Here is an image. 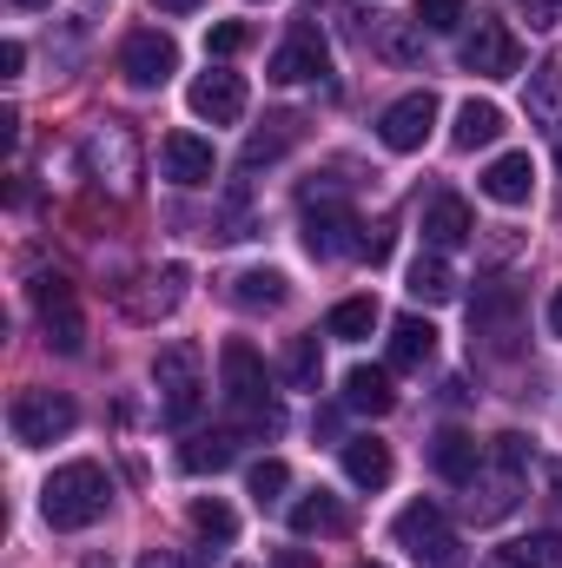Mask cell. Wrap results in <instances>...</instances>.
<instances>
[{
	"instance_id": "6da1fadb",
	"label": "cell",
	"mask_w": 562,
	"mask_h": 568,
	"mask_svg": "<svg viewBox=\"0 0 562 568\" xmlns=\"http://www.w3.org/2000/svg\"><path fill=\"white\" fill-rule=\"evenodd\" d=\"M219 384H225V410L239 417V436L279 429V404H272L265 357H259L245 337H225V351H219Z\"/></svg>"
},
{
	"instance_id": "7a4b0ae2",
	"label": "cell",
	"mask_w": 562,
	"mask_h": 568,
	"mask_svg": "<svg viewBox=\"0 0 562 568\" xmlns=\"http://www.w3.org/2000/svg\"><path fill=\"white\" fill-rule=\"evenodd\" d=\"M107 503H113V483H107L100 463H67V469H53L47 489H40L47 529H93V523L107 516Z\"/></svg>"
},
{
	"instance_id": "3957f363",
	"label": "cell",
	"mask_w": 562,
	"mask_h": 568,
	"mask_svg": "<svg viewBox=\"0 0 562 568\" xmlns=\"http://www.w3.org/2000/svg\"><path fill=\"white\" fill-rule=\"evenodd\" d=\"M152 384H159V417L172 429H192L199 424V410H205V357H199V344H165L159 357H152Z\"/></svg>"
},
{
	"instance_id": "277c9868",
	"label": "cell",
	"mask_w": 562,
	"mask_h": 568,
	"mask_svg": "<svg viewBox=\"0 0 562 568\" xmlns=\"http://www.w3.org/2000/svg\"><path fill=\"white\" fill-rule=\"evenodd\" d=\"M470 344H483L490 357H516L523 351V291L516 284H476L470 297Z\"/></svg>"
},
{
	"instance_id": "5b68a950",
	"label": "cell",
	"mask_w": 562,
	"mask_h": 568,
	"mask_svg": "<svg viewBox=\"0 0 562 568\" xmlns=\"http://www.w3.org/2000/svg\"><path fill=\"white\" fill-rule=\"evenodd\" d=\"M33 317H40V331H47V344H53L60 357H80V351H87L80 297H73V284L60 278V272H40V278H33Z\"/></svg>"
},
{
	"instance_id": "8992f818",
	"label": "cell",
	"mask_w": 562,
	"mask_h": 568,
	"mask_svg": "<svg viewBox=\"0 0 562 568\" xmlns=\"http://www.w3.org/2000/svg\"><path fill=\"white\" fill-rule=\"evenodd\" d=\"M73 424H80V410L60 390H20L13 410H7V429H13L20 449H47V443H60Z\"/></svg>"
},
{
	"instance_id": "52a82bcc",
	"label": "cell",
	"mask_w": 562,
	"mask_h": 568,
	"mask_svg": "<svg viewBox=\"0 0 562 568\" xmlns=\"http://www.w3.org/2000/svg\"><path fill=\"white\" fill-rule=\"evenodd\" d=\"M358 232H364V225H358V212H351L344 199L304 205V252H311V258H358V252H364Z\"/></svg>"
},
{
	"instance_id": "ba28073f",
	"label": "cell",
	"mask_w": 562,
	"mask_h": 568,
	"mask_svg": "<svg viewBox=\"0 0 562 568\" xmlns=\"http://www.w3.org/2000/svg\"><path fill=\"white\" fill-rule=\"evenodd\" d=\"M87 172L100 179V185H113V192H133V179H140V140H133V126H100L93 140H87Z\"/></svg>"
},
{
	"instance_id": "9c48e42d",
	"label": "cell",
	"mask_w": 562,
	"mask_h": 568,
	"mask_svg": "<svg viewBox=\"0 0 562 568\" xmlns=\"http://www.w3.org/2000/svg\"><path fill=\"white\" fill-rule=\"evenodd\" d=\"M463 67L483 73V80H510V73L523 67V47H516V33H510L496 13H483V20L470 27V40H463Z\"/></svg>"
},
{
	"instance_id": "30bf717a",
	"label": "cell",
	"mask_w": 562,
	"mask_h": 568,
	"mask_svg": "<svg viewBox=\"0 0 562 568\" xmlns=\"http://www.w3.org/2000/svg\"><path fill=\"white\" fill-rule=\"evenodd\" d=\"M120 73L140 87V93H152V87H165L172 73H179V47L165 40V33H127V47H120Z\"/></svg>"
},
{
	"instance_id": "8fae6325",
	"label": "cell",
	"mask_w": 562,
	"mask_h": 568,
	"mask_svg": "<svg viewBox=\"0 0 562 568\" xmlns=\"http://www.w3.org/2000/svg\"><path fill=\"white\" fill-rule=\"evenodd\" d=\"M430 126H436V93H404L398 106H384L378 140L391 145V152H418L430 140Z\"/></svg>"
},
{
	"instance_id": "7c38bea8",
	"label": "cell",
	"mask_w": 562,
	"mask_h": 568,
	"mask_svg": "<svg viewBox=\"0 0 562 568\" xmlns=\"http://www.w3.org/2000/svg\"><path fill=\"white\" fill-rule=\"evenodd\" d=\"M185 100H192V113H199V120H212V126H232V120H245V80H239V73H225V67L199 73Z\"/></svg>"
},
{
	"instance_id": "4fadbf2b",
	"label": "cell",
	"mask_w": 562,
	"mask_h": 568,
	"mask_svg": "<svg viewBox=\"0 0 562 568\" xmlns=\"http://www.w3.org/2000/svg\"><path fill=\"white\" fill-rule=\"evenodd\" d=\"M470 239H476L470 205H463L456 192H436V199L423 205V245H430V252H456V245H470Z\"/></svg>"
},
{
	"instance_id": "5bb4252c",
	"label": "cell",
	"mask_w": 562,
	"mask_h": 568,
	"mask_svg": "<svg viewBox=\"0 0 562 568\" xmlns=\"http://www.w3.org/2000/svg\"><path fill=\"white\" fill-rule=\"evenodd\" d=\"M159 165H165V179H172V185H212V172H219L212 140H199V133H165Z\"/></svg>"
},
{
	"instance_id": "9a60e30c",
	"label": "cell",
	"mask_w": 562,
	"mask_h": 568,
	"mask_svg": "<svg viewBox=\"0 0 562 568\" xmlns=\"http://www.w3.org/2000/svg\"><path fill=\"white\" fill-rule=\"evenodd\" d=\"M430 469H436L443 483L470 489V483H476V469H483V443H476L470 429H436V443H430Z\"/></svg>"
},
{
	"instance_id": "2e32d148",
	"label": "cell",
	"mask_w": 562,
	"mask_h": 568,
	"mask_svg": "<svg viewBox=\"0 0 562 568\" xmlns=\"http://www.w3.org/2000/svg\"><path fill=\"white\" fill-rule=\"evenodd\" d=\"M483 192H490L496 205H530V192H536V159H530V152H503V159H490Z\"/></svg>"
},
{
	"instance_id": "e0dca14e",
	"label": "cell",
	"mask_w": 562,
	"mask_h": 568,
	"mask_svg": "<svg viewBox=\"0 0 562 568\" xmlns=\"http://www.w3.org/2000/svg\"><path fill=\"white\" fill-rule=\"evenodd\" d=\"M318 73H324V40H318L311 27H298L279 53H272V80H279V87H304V80H318Z\"/></svg>"
},
{
	"instance_id": "ac0fdd59",
	"label": "cell",
	"mask_w": 562,
	"mask_h": 568,
	"mask_svg": "<svg viewBox=\"0 0 562 568\" xmlns=\"http://www.w3.org/2000/svg\"><path fill=\"white\" fill-rule=\"evenodd\" d=\"M304 140V113H272L252 140H245V152H239V165L245 172H259V165H272V159H284L291 145Z\"/></svg>"
},
{
	"instance_id": "d6986e66",
	"label": "cell",
	"mask_w": 562,
	"mask_h": 568,
	"mask_svg": "<svg viewBox=\"0 0 562 568\" xmlns=\"http://www.w3.org/2000/svg\"><path fill=\"white\" fill-rule=\"evenodd\" d=\"M344 410H358V417H391V410H398L391 371H371V364H358V371L344 377Z\"/></svg>"
},
{
	"instance_id": "ffe728a7",
	"label": "cell",
	"mask_w": 562,
	"mask_h": 568,
	"mask_svg": "<svg viewBox=\"0 0 562 568\" xmlns=\"http://www.w3.org/2000/svg\"><path fill=\"white\" fill-rule=\"evenodd\" d=\"M344 529H351V509L331 489H311L304 503H291V536H344Z\"/></svg>"
},
{
	"instance_id": "44dd1931",
	"label": "cell",
	"mask_w": 562,
	"mask_h": 568,
	"mask_svg": "<svg viewBox=\"0 0 562 568\" xmlns=\"http://www.w3.org/2000/svg\"><path fill=\"white\" fill-rule=\"evenodd\" d=\"M344 476L358 489H384L391 483V449L378 436H344Z\"/></svg>"
},
{
	"instance_id": "7402d4cb",
	"label": "cell",
	"mask_w": 562,
	"mask_h": 568,
	"mask_svg": "<svg viewBox=\"0 0 562 568\" xmlns=\"http://www.w3.org/2000/svg\"><path fill=\"white\" fill-rule=\"evenodd\" d=\"M510 509H516V469H503V463H496V476L476 469V483H470V516H476V523H503Z\"/></svg>"
},
{
	"instance_id": "603a6c76",
	"label": "cell",
	"mask_w": 562,
	"mask_h": 568,
	"mask_svg": "<svg viewBox=\"0 0 562 568\" xmlns=\"http://www.w3.org/2000/svg\"><path fill=\"white\" fill-rule=\"evenodd\" d=\"M450 140L463 145V152H476V145H496V140H503V106H496V100H463V106H456V126H450Z\"/></svg>"
},
{
	"instance_id": "cb8c5ba5",
	"label": "cell",
	"mask_w": 562,
	"mask_h": 568,
	"mask_svg": "<svg viewBox=\"0 0 562 568\" xmlns=\"http://www.w3.org/2000/svg\"><path fill=\"white\" fill-rule=\"evenodd\" d=\"M430 357H436V331H430L423 317H398V324H391V364H398V371H423Z\"/></svg>"
},
{
	"instance_id": "d4e9b609",
	"label": "cell",
	"mask_w": 562,
	"mask_h": 568,
	"mask_svg": "<svg viewBox=\"0 0 562 568\" xmlns=\"http://www.w3.org/2000/svg\"><path fill=\"white\" fill-rule=\"evenodd\" d=\"M404 291H411L418 304H450V297H456V272L443 265V252H418V265H411Z\"/></svg>"
},
{
	"instance_id": "484cf974",
	"label": "cell",
	"mask_w": 562,
	"mask_h": 568,
	"mask_svg": "<svg viewBox=\"0 0 562 568\" xmlns=\"http://www.w3.org/2000/svg\"><path fill=\"white\" fill-rule=\"evenodd\" d=\"M232 456H239V429H212V436H192V443L179 449V469H192V476L212 469V476H219Z\"/></svg>"
},
{
	"instance_id": "4316f807",
	"label": "cell",
	"mask_w": 562,
	"mask_h": 568,
	"mask_svg": "<svg viewBox=\"0 0 562 568\" xmlns=\"http://www.w3.org/2000/svg\"><path fill=\"white\" fill-rule=\"evenodd\" d=\"M232 304H239V311H279L284 304V272H272V265L239 272V278H232Z\"/></svg>"
},
{
	"instance_id": "83f0119b",
	"label": "cell",
	"mask_w": 562,
	"mask_h": 568,
	"mask_svg": "<svg viewBox=\"0 0 562 568\" xmlns=\"http://www.w3.org/2000/svg\"><path fill=\"white\" fill-rule=\"evenodd\" d=\"M378 331V297H344L331 317H324V337H344V344H358V337H371Z\"/></svg>"
},
{
	"instance_id": "f1b7e54d",
	"label": "cell",
	"mask_w": 562,
	"mask_h": 568,
	"mask_svg": "<svg viewBox=\"0 0 562 568\" xmlns=\"http://www.w3.org/2000/svg\"><path fill=\"white\" fill-rule=\"evenodd\" d=\"M530 120H562V53L530 73Z\"/></svg>"
},
{
	"instance_id": "f546056e",
	"label": "cell",
	"mask_w": 562,
	"mask_h": 568,
	"mask_svg": "<svg viewBox=\"0 0 562 568\" xmlns=\"http://www.w3.org/2000/svg\"><path fill=\"white\" fill-rule=\"evenodd\" d=\"M503 562H510V568H562V536H556V529L516 536V542L503 549Z\"/></svg>"
},
{
	"instance_id": "4dcf8cb0",
	"label": "cell",
	"mask_w": 562,
	"mask_h": 568,
	"mask_svg": "<svg viewBox=\"0 0 562 568\" xmlns=\"http://www.w3.org/2000/svg\"><path fill=\"white\" fill-rule=\"evenodd\" d=\"M145 284H152V291L127 297V311H133V317H165V311L179 304V291H185V272H179V265H165L159 278H145Z\"/></svg>"
},
{
	"instance_id": "1f68e13d",
	"label": "cell",
	"mask_w": 562,
	"mask_h": 568,
	"mask_svg": "<svg viewBox=\"0 0 562 568\" xmlns=\"http://www.w3.org/2000/svg\"><path fill=\"white\" fill-rule=\"evenodd\" d=\"M284 384L291 390H318V377H324V357H318V337H291V351H284Z\"/></svg>"
},
{
	"instance_id": "d6a6232c",
	"label": "cell",
	"mask_w": 562,
	"mask_h": 568,
	"mask_svg": "<svg viewBox=\"0 0 562 568\" xmlns=\"http://www.w3.org/2000/svg\"><path fill=\"white\" fill-rule=\"evenodd\" d=\"M192 529H199L205 542H232V536H239V516H232L219 496H199V503H192Z\"/></svg>"
},
{
	"instance_id": "836d02e7",
	"label": "cell",
	"mask_w": 562,
	"mask_h": 568,
	"mask_svg": "<svg viewBox=\"0 0 562 568\" xmlns=\"http://www.w3.org/2000/svg\"><path fill=\"white\" fill-rule=\"evenodd\" d=\"M430 529H443V509H436L430 496H423V503H411V509H404V516L391 523V536H398V549H418V542L430 536Z\"/></svg>"
},
{
	"instance_id": "e575fe53",
	"label": "cell",
	"mask_w": 562,
	"mask_h": 568,
	"mask_svg": "<svg viewBox=\"0 0 562 568\" xmlns=\"http://www.w3.org/2000/svg\"><path fill=\"white\" fill-rule=\"evenodd\" d=\"M411 562H418V568H463L470 556H463V542H456L450 529H430L418 549H411Z\"/></svg>"
},
{
	"instance_id": "d590c367",
	"label": "cell",
	"mask_w": 562,
	"mask_h": 568,
	"mask_svg": "<svg viewBox=\"0 0 562 568\" xmlns=\"http://www.w3.org/2000/svg\"><path fill=\"white\" fill-rule=\"evenodd\" d=\"M245 483H252V503H259V509H272L284 489H291V469H284L279 456H265V463H252V476H245Z\"/></svg>"
},
{
	"instance_id": "8d00e7d4",
	"label": "cell",
	"mask_w": 562,
	"mask_h": 568,
	"mask_svg": "<svg viewBox=\"0 0 562 568\" xmlns=\"http://www.w3.org/2000/svg\"><path fill=\"white\" fill-rule=\"evenodd\" d=\"M470 20V0H418V27L423 33H450Z\"/></svg>"
},
{
	"instance_id": "74e56055",
	"label": "cell",
	"mask_w": 562,
	"mask_h": 568,
	"mask_svg": "<svg viewBox=\"0 0 562 568\" xmlns=\"http://www.w3.org/2000/svg\"><path fill=\"white\" fill-rule=\"evenodd\" d=\"M252 47V27L245 20H219L212 33H205V53H219V60H232V53H245Z\"/></svg>"
},
{
	"instance_id": "f35d334b",
	"label": "cell",
	"mask_w": 562,
	"mask_h": 568,
	"mask_svg": "<svg viewBox=\"0 0 562 568\" xmlns=\"http://www.w3.org/2000/svg\"><path fill=\"white\" fill-rule=\"evenodd\" d=\"M496 463L523 476V463H530V436H516V429H510V436H496Z\"/></svg>"
},
{
	"instance_id": "ab89813d",
	"label": "cell",
	"mask_w": 562,
	"mask_h": 568,
	"mask_svg": "<svg viewBox=\"0 0 562 568\" xmlns=\"http://www.w3.org/2000/svg\"><path fill=\"white\" fill-rule=\"evenodd\" d=\"M516 7L530 13V27H556V20H562V7H556V0H516Z\"/></svg>"
},
{
	"instance_id": "60d3db41",
	"label": "cell",
	"mask_w": 562,
	"mask_h": 568,
	"mask_svg": "<svg viewBox=\"0 0 562 568\" xmlns=\"http://www.w3.org/2000/svg\"><path fill=\"white\" fill-rule=\"evenodd\" d=\"M20 67H27V47H20V40H7V47H0V73H7V80H20Z\"/></svg>"
},
{
	"instance_id": "b9f144b4",
	"label": "cell",
	"mask_w": 562,
	"mask_h": 568,
	"mask_svg": "<svg viewBox=\"0 0 562 568\" xmlns=\"http://www.w3.org/2000/svg\"><path fill=\"white\" fill-rule=\"evenodd\" d=\"M140 568H185V562H179L172 549H145V556H140Z\"/></svg>"
},
{
	"instance_id": "7bdbcfd3",
	"label": "cell",
	"mask_w": 562,
	"mask_h": 568,
	"mask_svg": "<svg viewBox=\"0 0 562 568\" xmlns=\"http://www.w3.org/2000/svg\"><path fill=\"white\" fill-rule=\"evenodd\" d=\"M159 13H192V7H205V0H152Z\"/></svg>"
},
{
	"instance_id": "ee69618b",
	"label": "cell",
	"mask_w": 562,
	"mask_h": 568,
	"mask_svg": "<svg viewBox=\"0 0 562 568\" xmlns=\"http://www.w3.org/2000/svg\"><path fill=\"white\" fill-rule=\"evenodd\" d=\"M279 568H318V562H311L304 549H284V556H279Z\"/></svg>"
},
{
	"instance_id": "f6af8a7d",
	"label": "cell",
	"mask_w": 562,
	"mask_h": 568,
	"mask_svg": "<svg viewBox=\"0 0 562 568\" xmlns=\"http://www.w3.org/2000/svg\"><path fill=\"white\" fill-rule=\"evenodd\" d=\"M550 331L562 337V284H556V297H550Z\"/></svg>"
},
{
	"instance_id": "bcb514c9",
	"label": "cell",
	"mask_w": 562,
	"mask_h": 568,
	"mask_svg": "<svg viewBox=\"0 0 562 568\" xmlns=\"http://www.w3.org/2000/svg\"><path fill=\"white\" fill-rule=\"evenodd\" d=\"M550 483H556V489H562V463H550Z\"/></svg>"
},
{
	"instance_id": "7dc6e473",
	"label": "cell",
	"mask_w": 562,
	"mask_h": 568,
	"mask_svg": "<svg viewBox=\"0 0 562 568\" xmlns=\"http://www.w3.org/2000/svg\"><path fill=\"white\" fill-rule=\"evenodd\" d=\"M13 7H53V0H13Z\"/></svg>"
},
{
	"instance_id": "c3c4849f",
	"label": "cell",
	"mask_w": 562,
	"mask_h": 568,
	"mask_svg": "<svg viewBox=\"0 0 562 568\" xmlns=\"http://www.w3.org/2000/svg\"><path fill=\"white\" fill-rule=\"evenodd\" d=\"M556 165H562V140H556Z\"/></svg>"
},
{
	"instance_id": "681fc988",
	"label": "cell",
	"mask_w": 562,
	"mask_h": 568,
	"mask_svg": "<svg viewBox=\"0 0 562 568\" xmlns=\"http://www.w3.org/2000/svg\"><path fill=\"white\" fill-rule=\"evenodd\" d=\"M364 568H384V562H364Z\"/></svg>"
},
{
	"instance_id": "f907efd6",
	"label": "cell",
	"mask_w": 562,
	"mask_h": 568,
	"mask_svg": "<svg viewBox=\"0 0 562 568\" xmlns=\"http://www.w3.org/2000/svg\"><path fill=\"white\" fill-rule=\"evenodd\" d=\"M87 568H100V562H87Z\"/></svg>"
},
{
	"instance_id": "816d5d0a",
	"label": "cell",
	"mask_w": 562,
	"mask_h": 568,
	"mask_svg": "<svg viewBox=\"0 0 562 568\" xmlns=\"http://www.w3.org/2000/svg\"><path fill=\"white\" fill-rule=\"evenodd\" d=\"M556 7H562V0H556Z\"/></svg>"
}]
</instances>
